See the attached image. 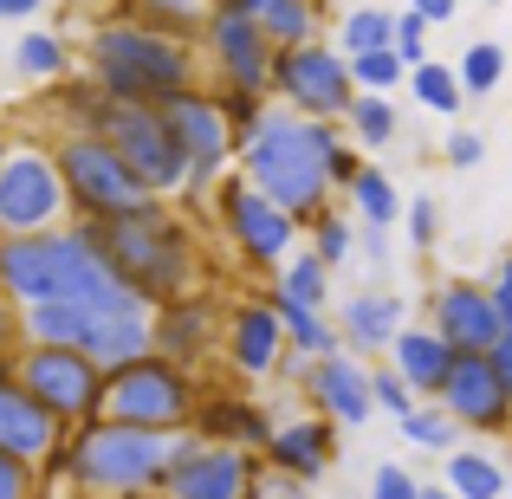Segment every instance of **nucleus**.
<instances>
[{
  "label": "nucleus",
  "mask_w": 512,
  "mask_h": 499,
  "mask_svg": "<svg viewBox=\"0 0 512 499\" xmlns=\"http://www.w3.org/2000/svg\"><path fill=\"white\" fill-rule=\"evenodd\" d=\"M0 299L33 312V305H85L98 318H150V305L111 273L91 227H59V234L0 240Z\"/></svg>",
  "instance_id": "f257e3e1"
},
{
  "label": "nucleus",
  "mask_w": 512,
  "mask_h": 499,
  "mask_svg": "<svg viewBox=\"0 0 512 499\" xmlns=\"http://www.w3.org/2000/svg\"><path fill=\"white\" fill-rule=\"evenodd\" d=\"M344 124H305V117L292 111H266L260 130H253L247 143H240V182H253L266 201H279V208L292 214L299 227L325 221L331 208H338V188H331V156L344 150Z\"/></svg>",
  "instance_id": "f03ea898"
},
{
  "label": "nucleus",
  "mask_w": 512,
  "mask_h": 499,
  "mask_svg": "<svg viewBox=\"0 0 512 499\" xmlns=\"http://www.w3.org/2000/svg\"><path fill=\"white\" fill-rule=\"evenodd\" d=\"M91 240H98V253L111 260V273L124 279L150 312H163V305L201 292V273H208L201 234H195V221H188L175 201H143L137 214H117V221L91 227Z\"/></svg>",
  "instance_id": "7ed1b4c3"
},
{
  "label": "nucleus",
  "mask_w": 512,
  "mask_h": 499,
  "mask_svg": "<svg viewBox=\"0 0 512 499\" xmlns=\"http://www.w3.org/2000/svg\"><path fill=\"white\" fill-rule=\"evenodd\" d=\"M78 72L98 85V98L143 104V111H156V104H169V98H182V91L201 85V59H195V52L143 33L137 20H124V13H98V20H85Z\"/></svg>",
  "instance_id": "20e7f679"
},
{
  "label": "nucleus",
  "mask_w": 512,
  "mask_h": 499,
  "mask_svg": "<svg viewBox=\"0 0 512 499\" xmlns=\"http://www.w3.org/2000/svg\"><path fill=\"white\" fill-rule=\"evenodd\" d=\"M169 435H143V428H117V422H91L78 435H65L59 461L46 474L78 480L85 493L98 499H143V493H163L169 480Z\"/></svg>",
  "instance_id": "39448f33"
},
{
  "label": "nucleus",
  "mask_w": 512,
  "mask_h": 499,
  "mask_svg": "<svg viewBox=\"0 0 512 499\" xmlns=\"http://www.w3.org/2000/svg\"><path fill=\"white\" fill-rule=\"evenodd\" d=\"M201 415V376L175 370L169 357H143L130 370L104 376V422L117 428H143V435H188Z\"/></svg>",
  "instance_id": "423d86ee"
},
{
  "label": "nucleus",
  "mask_w": 512,
  "mask_h": 499,
  "mask_svg": "<svg viewBox=\"0 0 512 499\" xmlns=\"http://www.w3.org/2000/svg\"><path fill=\"white\" fill-rule=\"evenodd\" d=\"M214 227H221L227 253L240 260V273H260L266 286H273L279 273H286V260L305 247V227L292 221L279 201H266L253 182H240V175H227L221 195H214Z\"/></svg>",
  "instance_id": "0eeeda50"
},
{
  "label": "nucleus",
  "mask_w": 512,
  "mask_h": 499,
  "mask_svg": "<svg viewBox=\"0 0 512 499\" xmlns=\"http://www.w3.org/2000/svg\"><path fill=\"white\" fill-rule=\"evenodd\" d=\"M52 163H59L72 221H85V227H104V221H117V214H137L143 201H156L150 188L130 175L124 156L104 150L91 130H59V137H52Z\"/></svg>",
  "instance_id": "6e6552de"
},
{
  "label": "nucleus",
  "mask_w": 512,
  "mask_h": 499,
  "mask_svg": "<svg viewBox=\"0 0 512 499\" xmlns=\"http://www.w3.org/2000/svg\"><path fill=\"white\" fill-rule=\"evenodd\" d=\"M78 130H91L104 150L124 156L130 175H137V182L150 188L156 201H175V195L188 188V156L175 150L163 111H143V104H111V98H98V104H91V117H85Z\"/></svg>",
  "instance_id": "1a4fd4ad"
},
{
  "label": "nucleus",
  "mask_w": 512,
  "mask_h": 499,
  "mask_svg": "<svg viewBox=\"0 0 512 499\" xmlns=\"http://www.w3.org/2000/svg\"><path fill=\"white\" fill-rule=\"evenodd\" d=\"M72 227V201H65L59 163H52V143L20 137L0 169V240H26V234H59Z\"/></svg>",
  "instance_id": "9d476101"
},
{
  "label": "nucleus",
  "mask_w": 512,
  "mask_h": 499,
  "mask_svg": "<svg viewBox=\"0 0 512 499\" xmlns=\"http://www.w3.org/2000/svg\"><path fill=\"white\" fill-rule=\"evenodd\" d=\"M13 383H20L65 435L104 422V370L91 357H78V350H20V357H13Z\"/></svg>",
  "instance_id": "9b49d317"
},
{
  "label": "nucleus",
  "mask_w": 512,
  "mask_h": 499,
  "mask_svg": "<svg viewBox=\"0 0 512 499\" xmlns=\"http://www.w3.org/2000/svg\"><path fill=\"white\" fill-rule=\"evenodd\" d=\"M273 104L305 124H344L350 104H357V78H350V59L331 39L318 46H299V52H279L273 65Z\"/></svg>",
  "instance_id": "f8f14e48"
},
{
  "label": "nucleus",
  "mask_w": 512,
  "mask_h": 499,
  "mask_svg": "<svg viewBox=\"0 0 512 499\" xmlns=\"http://www.w3.org/2000/svg\"><path fill=\"white\" fill-rule=\"evenodd\" d=\"M201 52H208V78L214 91H253V98H273V39L253 26L247 0H214L208 7V33H201Z\"/></svg>",
  "instance_id": "ddd939ff"
},
{
  "label": "nucleus",
  "mask_w": 512,
  "mask_h": 499,
  "mask_svg": "<svg viewBox=\"0 0 512 499\" xmlns=\"http://www.w3.org/2000/svg\"><path fill=\"white\" fill-rule=\"evenodd\" d=\"M221 363L234 383H279L292 363V344H286V325L273 312V292H234L227 299V337H221Z\"/></svg>",
  "instance_id": "4468645a"
},
{
  "label": "nucleus",
  "mask_w": 512,
  "mask_h": 499,
  "mask_svg": "<svg viewBox=\"0 0 512 499\" xmlns=\"http://www.w3.org/2000/svg\"><path fill=\"white\" fill-rule=\"evenodd\" d=\"M156 111H163L175 150L188 156V175L221 188L227 175L240 169V137L227 130V111H221V98H214V85H195V91H182V98L156 104Z\"/></svg>",
  "instance_id": "2eb2a0df"
},
{
  "label": "nucleus",
  "mask_w": 512,
  "mask_h": 499,
  "mask_svg": "<svg viewBox=\"0 0 512 499\" xmlns=\"http://www.w3.org/2000/svg\"><path fill=\"white\" fill-rule=\"evenodd\" d=\"M422 312H428V331L448 337L461 357H493L500 337H506V318H500V305H493L487 279H467V273L435 279L428 299H422Z\"/></svg>",
  "instance_id": "dca6fc26"
},
{
  "label": "nucleus",
  "mask_w": 512,
  "mask_h": 499,
  "mask_svg": "<svg viewBox=\"0 0 512 499\" xmlns=\"http://www.w3.org/2000/svg\"><path fill=\"white\" fill-rule=\"evenodd\" d=\"M150 337H156V357H169L175 370L201 376L214 357H221V337H227V299L221 292H188V299L163 305L150 318Z\"/></svg>",
  "instance_id": "f3484780"
},
{
  "label": "nucleus",
  "mask_w": 512,
  "mask_h": 499,
  "mask_svg": "<svg viewBox=\"0 0 512 499\" xmlns=\"http://www.w3.org/2000/svg\"><path fill=\"white\" fill-rule=\"evenodd\" d=\"M253 467H260L253 454H240V448H214V441H201L195 428H188V435H175L163 499H247Z\"/></svg>",
  "instance_id": "a211bd4d"
},
{
  "label": "nucleus",
  "mask_w": 512,
  "mask_h": 499,
  "mask_svg": "<svg viewBox=\"0 0 512 499\" xmlns=\"http://www.w3.org/2000/svg\"><path fill=\"white\" fill-rule=\"evenodd\" d=\"M441 415L467 435H506L512 428V389L493 357H461L441 389Z\"/></svg>",
  "instance_id": "6ab92c4d"
},
{
  "label": "nucleus",
  "mask_w": 512,
  "mask_h": 499,
  "mask_svg": "<svg viewBox=\"0 0 512 499\" xmlns=\"http://www.w3.org/2000/svg\"><path fill=\"white\" fill-rule=\"evenodd\" d=\"M299 402L312 415H325L331 428H363L376 415V389H370V363H357L350 350H338V357L312 363L299 383Z\"/></svg>",
  "instance_id": "aec40b11"
},
{
  "label": "nucleus",
  "mask_w": 512,
  "mask_h": 499,
  "mask_svg": "<svg viewBox=\"0 0 512 499\" xmlns=\"http://www.w3.org/2000/svg\"><path fill=\"white\" fill-rule=\"evenodd\" d=\"M331 318H338V337H344V350L357 363L389 357V350H396V337L409 331V305H402L389 286H357Z\"/></svg>",
  "instance_id": "412c9836"
},
{
  "label": "nucleus",
  "mask_w": 512,
  "mask_h": 499,
  "mask_svg": "<svg viewBox=\"0 0 512 499\" xmlns=\"http://www.w3.org/2000/svg\"><path fill=\"white\" fill-rule=\"evenodd\" d=\"M260 461H266V467H279V474H292L299 487H318V480L338 467V428H331L325 415H312V409L279 415V435L266 441Z\"/></svg>",
  "instance_id": "4be33fe9"
},
{
  "label": "nucleus",
  "mask_w": 512,
  "mask_h": 499,
  "mask_svg": "<svg viewBox=\"0 0 512 499\" xmlns=\"http://www.w3.org/2000/svg\"><path fill=\"white\" fill-rule=\"evenodd\" d=\"M195 435L214 441V448H240L260 461L266 441L279 435V415L266 409L260 396H221V389H208L201 396V415H195Z\"/></svg>",
  "instance_id": "5701e85b"
},
{
  "label": "nucleus",
  "mask_w": 512,
  "mask_h": 499,
  "mask_svg": "<svg viewBox=\"0 0 512 499\" xmlns=\"http://www.w3.org/2000/svg\"><path fill=\"white\" fill-rule=\"evenodd\" d=\"M65 448V428L26 396L20 383H0V454L7 461H26V467H52Z\"/></svg>",
  "instance_id": "b1692460"
},
{
  "label": "nucleus",
  "mask_w": 512,
  "mask_h": 499,
  "mask_svg": "<svg viewBox=\"0 0 512 499\" xmlns=\"http://www.w3.org/2000/svg\"><path fill=\"white\" fill-rule=\"evenodd\" d=\"M383 363L415 389V402H441V389H448V376H454V363H461V350H454L448 337H435L428 325H409Z\"/></svg>",
  "instance_id": "393cba45"
},
{
  "label": "nucleus",
  "mask_w": 512,
  "mask_h": 499,
  "mask_svg": "<svg viewBox=\"0 0 512 499\" xmlns=\"http://www.w3.org/2000/svg\"><path fill=\"white\" fill-rule=\"evenodd\" d=\"M7 65L26 78V85H52L59 91L65 78H78V39L59 33V26H26V33L13 39Z\"/></svg>",
  "instance_id": "a878e982"
},
{
  "label": "nucleus",
  "mask_w": 512,
  "mask_h": 499,
  "mask_svg": "<svg viewBox=\"0 0 512 499\" xmlns=\"http://www.w3.org/2000/svg\"><path fill=\"white\" fill-rule=\"evenodd\" d=\"M441 487H448L454 499H512V467L493 448L461 441V448L441 461Z\"/></svg>",
  "instance_id": "bb28decb"
},
{
  "label": "nucleus",
  "mask_w": 512,
  "mask_h": 499,
  "mask_svg": "<svg viewBox=\"0 0 512 499\" xmlns=\"http://www.w3.org/2000/svg\"><path fill=\"white\" fill-rule=\"evenodd\" d=\"M124 20H137L143 33L169 39V46H201V33H208V7H195V0H124Z\"/></svg>",
  "instance_id": "cd10ccee"
},
{
  "label": "nucleus",
  "mask_w": 512,
  "mask_h": 499,
  "mask_svg": "<svg viewBox=\"0 0 512 499\" xmlns=\"http://www.w3.org/2000/svg\"><path fill=\"white\" fill-rule=\"evenodd\" d=\"M247 13H253V26L273 39V52L318 46V26H325V13H318L312 0H247Z\"/></svg>",
  "instance_id": "c85d7f7f"
},
{
  "label": "nucleus",
  "mask_w": 512,
  "mask_h": 499,
  "mask_svg": "<svg viewBox=\"0 0 512 499\" xmlns=\"http://www.w3.org/2000/svg\"><path fill=\"white\" fill-rule=\"evenodd\" d=\"M344 201H350V214H357V227H389L396 234L402 227V214H409V201H402V188H396V175L389 169H363L357 182L344 188Z\"/></svg>",
  "instance_id": "c756f323"
},
{
  "label": "nucleus",
  "mask_w": 512,
  "mask_h": 499,
  "mask_svg": "<svg viewBox=\"0 0 512 499\" xmlns=\"http://www.w3.org/2000/svg\"><path fill=\"white\" fill-rule=\"evenodd\" d=\"M273 292V286H266ZM273 312H279V325H286V344H292V357H305V363H325V357H338L344 350V337H338V318L331 312H299V305H286L273 292Z\"/></svg>",
  "instance_id": "7c9ffc66"
},
{
  "label": "nucleus",
  "mask_w": 512,
  "mask_h": 499,
  "mask_svg": "<svg viewBox=\"0 0 512 499\" xmlns=\"http://www.w3.org/2000/svg\"><path fill=\"white\" fill-rule=\"evenodd\" d=\"M331 46L344 59H370V52H396V13L389 7H344L338 13V39Z\"/></svg>",
  "instance_id": "2f4dec72"
},
{
  "label": "nucleus",
  "mask_w": 512,
  "mask_h": 499,
  "mask_svg": "<svg viewBox=\"0 0 512 499\" xmlns=\"http://www.w3.org/2000/svg\"><path fill=\"white\" fill-rule=\"evenodd\" d=\"M273 292H279L286 305H299V312H331V266L318 260L312 247H299V253L286 260V273L273 279Z\"/></svg>",
  "instance_id": "473e14b6"
},
{
  "label": "nucleus",
  "mask_w": 512,
  "mask_h": 499,
  "mask_svg": "<svg viewBox=\"0 0 512 499\" xmlns=\"http://www.w3.org/2000/svg\"><path fill=\"white\" fill-rule=\"evenodd\" d=\"M344 137H350V150H363V156L389 150V143L402 137L396 98H363V91H357V104H350V117H344Z\"/></svg>",
  "instance_id": "72a5a7b5"
},
{
  "label": "nucleus",
  "mask_w": 512,
  "mask_h": 499,
  "mask_svg": "<svg viewBox=\"0 0 512 499\" xmlns=\"http://www.w3.org/2000/svg\"><path fill=\"white\" fill-rule=\"evenodd\" d=\"M409 91H415V104H422V111H435V117H461V104H467L461 72H454L448 59L415 65V72H409Z\"/></svg>",
  "instance_id": "f704fd0d"
},
{
  "label": "nucleus",
  "mask_w": 512,
  "mask_h": 499,
  "mask_svg": "<svg viewBox=\"0 0 512 499\" xmlns=\"http://www.w3.org/2000/svg\"><path fill=\"white\" fill-rule=\"evenodd\" d=\"M506 65H512L506 46H493V39H474V46L454 59V72H461V91H467V98H493V91L506 85Z\"/></svg>",
  "instance_id": "c9c22d12"
},
{
  "label": "nucleus",
  "mask_w": 512,
  "mask_h": 499,
  "mask_svg": "<svg viewBox=\"0 0 512 499\" xmlns=\"http://www.w3.org/2000/svg\"><path fill=\"white\" fill-rule=\"evenodd\" d=\"M396 435L409 441L415 454H441V461H448V454L461 448V428H454L448 415H441V402H422V409H415L409 422H396Z\"/></svg>",
  "instance_id": "e433bc0d"
},
{
  "label": "nucleus",
  "mask_w": 512,
  "mask_h": 499,
  "mask_svg": "<svg viewBox=\"0 0 512 499\" xmlns=\"http://www.w3.org/2000/svg\"><path fill=\"white\" fill-rule=\"evenodd\" d=\"M305 247L318 253V260L338 273V266H350L357 260V214H344V208H331L325 221H312L305 227Z\"/></svg>",
  "instance_id": "4c0bfd02"
},
{
  "label": "nucleus",
  "mask_w": 512,
  "mask_h": 499,
  "mask_svg": "<svg viewBox=\"0 0 512 499\" xmlns=\"http://www.w3.org/2000/svg\"><path fill=\"white\" fill-rule=\"evenodd\" d=\"M350 78H357L363 98H396V91L409 85V65H402L396 52H370V59H350Z\"/></svg>",
  "instance_id": "58836bf2"
},
{
  "label": "nucleus",
  "mask_w": 512,
  "mask_h": 499,
  "mask_svg": "<svg viewBox=\"0 0 512 499\" xmlns=\"http://www.w3.org/2000/svg\"><path fill=\"white\" fill-rule=\"evenodd\" d=\"M370 389H376V415H396V422H409L422 402H415V389L402 383L389 363H370Z\"/></svg>",
  "instance_id": "ea45409f"
},
{
  "label": "nucleus",
  "mask_w": 512,
  "mask_h": 499,
  "mask_svg": "<svg viewBox=\"0 0 512 499\" xmlns=\"http://www.w3.org/2000/svg\"><path fill=\"white\" fill-rule=\"evenodd\" d=\"M402 240H409L415 253H435V240H441V201L435 195L409 201V214H402Z\"/></svg>",
  "instance_id": "a19ab883"
},
{
  "label": "nucleus",
  "mask_w": 512,
  "mask_h": 499,
  "mask_svg": "<svg viewBox=\"0 0 512 499\" xmlns=\"http://www.w3.org/2000/svg\"><path fill=\"white\" fill-rule=\"evenodd\" d=\"M370 499H428V480L415 474V467L376 461V474H370Z\"/></svg>",
  "instance_id": "79ce46f5"
},
{
  "label": "nucleus",
  "mask_w": 512,
  "mask_h": 499,
  "mask_svg": "<svg viewBox=\"0 0 512 499\" xmlns=\"http://www.w3.org/2000/svg\"><path fill=\"white\" fill-rule=\"evenodd\" d=\"M214 98H221V111H227V130H234L240 143H247L253 130H260V117L273 111V98H253V91H214Z\"/></svg>",
  "instance_id": "37998d69"
},
{
  "label": "nucleus",
  "mask_w": 512,
  "mask_h": 499,
  "mask_svg": "<svg viewBox=\"0 0 512 499\" xmlns=\"http://www.w3.org/2000/svg\"><path fill=\"white\" fill-rule=\"evenodd\" d=\"M396 59L409 65V72H415V65H428V20L415 7L396 13Z\"/></svg>",
  "instance_id": "c03bdc74"
},
{
  "label": "nucleus",
  "mask_w": 512,
  "mask_h": 499,
  "mask_svg": "<svg viewBox=\"0 0 512 499\" xmlns=\"http://www.w3.org/2000/svg\"><path fill=\"white\" fill-rule=\"evenodd\" d=\"M441 163H448V169H480V163H487V137H480V130H467V124H454L448 130V143H441Z\"/></svg>",
  "instance_id": "a18cd8bd"
},
{
  "label": "nucleus",
  "mask_w": 512,
  "mask_h": 499,
  "mask_svg": "<svg viewBox=\"0 0 512 499\" xmlns=\"http://www.w3.org/2000/svg\"><path fill=\"white\" fill-rule=\"evenodd\" d=\"M247 499H312V487H299L292 474H279V467H253V487H247Z\"/></svg>",
  "instance_id": "49530a36"
},
{
  "label": "nucleus",
  "mask_w": 512,
  "mask_h": 499,
  "mask_svg": "<svg viewBox=\"0 0 512 499\" xmlns=\"http://www.w3.org/2000/svg\"><path fill=\"white\" fill-rule=\"evenodd\" d=\"M357 260L370 266V273H389V266H396V240H389V227H357Z\"/></svg>",
  "instance_id": "de8ad7c7"
},
{
  "label": "nucleus",
  "mask_w": 512,
  "mask_h": 499,
  "mask_svg": "<svg viewBox=\"0 0 512 499\" xmlns=\"http://www.w3.org/2000/svg\"><path fill=\"white\" fill-rule=\"evenodd\" d=\"M33 487H39V467L0 454V499H33Z\"/></svg>",
  "instance_id": "09e8293b"
},
{
  "label": "nucleus",
  "mask_w": 512,
  "mask_h": 499,
  "mask_svg": "<svg viewBox=\"0 0 512 499\" xmlns=\"http://www.w3.org/2000/svg\"><path fill=\"white\" fill-rule=\"evenodd\" d=\"M487 292H493V305H500V318H506V331H512V253H506V260H493Z\"/></svg>",
  "instance_id": "8fccbe9b"
},
{
  "label": "nucleus",
  "mask_w": 512,
  "mask_h": 499,
  "mask_svg": "<svg viewBox=\"0 0 512 499\" xmlns=\"http://www.w3.org/2000/svg\"><path fill=\"white\" fill-rule=\"evenodd\" d=\"M0 357H20V305L0 299Z\"/></svg>",
  "instance_id": "3c124183"
},
{
  "label": "nucleus",
  "mask_w": 512,
  "mask_h": 499,
  "mask_svg": "<svg viewBox=\"0 0 512 499\" xmlns=\"http://www.w3.org/2000/svg\"><path fill=\"white\" fill-rule=\"evenodd\" d=\"M415 13H422L428 26H448L454 20V0H415Z\"/></svg>",
  "instance_id": "603ef678"
},
{
  "label": "nucleus",
  "mask_w": 512,
  "mask_h": 499,
  "mask_svg": "<svg viewBox=\"0 0 512 499\" xmlns=\"http://www.w3.org/2000/svg\"><path fill=\"white\" fill-rule=\"evenodd\" d=\"M39 0H0V20H33Z\"/></svg>",
  "instance_id": "864d4df0"
},
{
  "label": "nucleus",
  "mask_w": 512,
  "mask_h": 499,
  "mask_svg": "<svg viewBox=\"0 0 512 499\" xmlns=\"http://www.w3.org/2000/svg\"><path fill=\"white\" fill-rule=\"evenodd\" d=\"M493 363H500V376H506V389H512V331L500 337V350H493Z\"/></svg>",
  "instance_id": "5fc2aeb1"
},
{
  "label": "nucleus",
  "mask_w": 512,
  "mask_h": 499,
  "mask_svg": "<svg viewBox=\"0 0 512 499\" xmlns=\"http://www.w3.org/2000/svg\"><path fill=\"white\" fill-rule=\"evenodd\" d=\"M13 143H20V137H13V124H7V117H0V169H7V156H13Z\"/></svg>",
  "instance_id": "6e6d98bb"
},
{
  "label": "nucleus",
  "mask_w": 512,
  "mask_h": 499,
  "mask_svg": "<svg viewBox=\"0 0 512 499\" xmlns=\"http://www.w3.org/2000/svg\"><path fill=\"white\" fill-rule=\"evenodd\" d=\"M0 383H13V357H0Z\"/></svg>",
  "instance_id": "4d7b16f0"
},
{
  "label": "nucleus",
  "mask_w": 512,
  "mask_h": 499,
  "mask_svg": "<svg viewBox=\"0 0 512 499\" xmlns=\"http://www.w3.org/2000/svg\"><path fill=\"white\" fill-rule=\"evenodd\" d=\"M428 499H454V493H448V487H441V480H435V487H428Z\"/></svg>",
  "instance_id": "13d9d810"
},
{
  "label": "nucleus",
  "mask_w": 512,
  "mask_h": 499,
  "mask_svg": "<svg viewBox=\"0 0 512 499\" xmlns=\"http://www.w3.org/2000/svg\"><path fill=\"white\" fill-rule=\"evenodd\" d=\"M143 499H163V493H143Z\"/></svg>",
  "instance_id": "bf43d9fd"
}]
</instances>
